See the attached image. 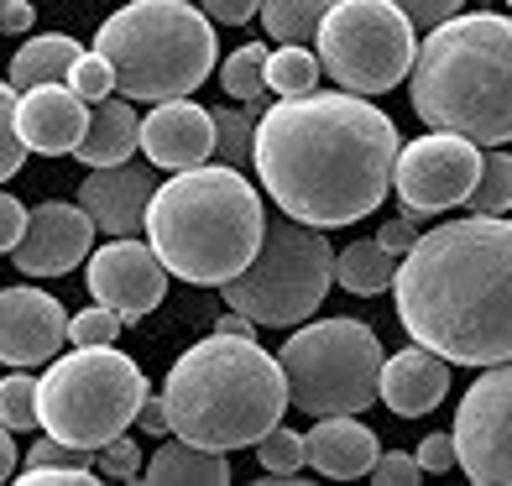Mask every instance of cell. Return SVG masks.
<instances>
[{"mask_svg":"<svg viewBox=\"0 0 512 486\" xmlns=\"http://www.w3.org/2000/svg\"><path fill=\"white\" fill-rule=\"evenodd\" d=\"M403 136L392 115L351 89H309L262 110L251 162L288 220L319 230L366 220L392 189Z\"/></svg>","mask_w":512,"mask_h":486,"instance_id":"obj_1","label":"cell"},{"mask_svg":"<svg viewBox=\"0 0 512 486\" xmlns=\"http://www.w3.org/2000/svg\"><path fill=\"white\" fill-rule=\"evenodd\" d=\"M398 324L450 366H497L512 356V225L471 215L418 230L392 267Z\"/></svg>","mask_w":512,"mask_h":486,"instance_id":"obj_2","label":"cell"},{"mask_svg":"<svg viewBox=\"0 0 512 486\" xmlns=\"http://www.w3.org/2000/svg\"><path fill=\"white\" fill-rule=\"evenodd\" d=\"M413 110L429 131L476 147L512 136V21L497 11H455L413 48Z\"/></svg>","mask_w":512,"mask_h":486,"instance_id":"obj_3","label":"cell"},{"mask_svg":"<svg viewBox=\"0 0 512 486\" xmlns=\"http://www.w3.org/2000/svg\"><path fill=\"white\" fill-rule=\"evenodd\" d=\"M168 434L189 439L199 450H246L288 413V387L256 335H209L189 345L162 387Z\"/></svg>","mask_w":512,"mask_h":486,"instance_id":"obj_4","label":"cell"},{"mask_svg":"<svg viewBox=\"0 0 512 486\" xmlns=\"http://www.w3.org/2000/svg\"><path fill=\"white\" fill-rule=\"evenodd\" d=\"M147 246L173 277L194 288H220L236 277L256 241L267 230L262 194L236 173V168H183L147 199Z\"/></svg>","mask_w":512,"mask_h":486,"instance_id":"obj_5","label":"cell"},{"mask_svg":"<svg viewBox=\"0 0 512 486\" xmlns=\"http://www.w3.org/2000/svg\"><path fill=\"white\" fill-rule=\"evenodd\" d=\"M95 53L110 63L121 100H183L209 79L220 48L215 27L189 0H131L100 21Z\"/></svg>","mask_w":512,"mask_h":486,"instance_id":"obj_6","label":"cell"},{"mask_svg":"<svg viewBox=\"0 0 512 486\" xmlns=\"http://www.w3.org/2000/svg\"><path fill=\"white\" fill-rule=\"evenodd\" d=\"M142 398L147 377L131 356L115 345H74V356H53L37 382V424L68 450L95 455L131 429Z\"/></svg>","mask_w":512,"mask_h":486,"instance_id":"obj_7","label":"cell"},{"mask_svg":"<svg viewBox=\"0 0 512 486\" xmlns=\"http://www.w3.org/2000/svg\"><path fill=\"white\" fill-rule=\"evenodd\" d=\"M335 283V251L330 236L319 225L304 220H277L262 230L251 262L225 277V304L246 314L251 324H267V330H293L309 314H319L324 293Z\"/></svg>","mask_w":512,"mask_h":486,"instance_id":"obj_8","label":"cell"},{"mask_svg":"<svg viewBox=\"0 0 512 486\" xmlns=\"http://www.w3.org/2000/svg\"><path fill=\"white\" fill-rule=\"evenodd\" d=\"M382 340L361 319H314L277 351L288 403L309 419L330 413H366L377 403V372H382Z\"/></svg>","mask_w":512,"mask_h":486,"instance_id":"obj_9","label":"cell"},{"mask_svg":"<svg viewBox=\"0 0 512 486\" xmlns=\"http://www.w3.org/2000/svg\"><path fill=\"white\" fill-rule=\"evenodd\" d=\"M314 58L351 95H387L408 79L413 21L392 0H330L314 27Z\"/></svg>","mask_w":512,"mask_h":486,"instance_id":"obj_10","label":"cell"},{"mask_svg":"<svg viewBox=\"0 0 512 486\" xmlns=\"http://www.w3.org/2000/svg\"><path fill=\"white\" fill-rule=\"evenodd\" d=\"M450 445H455V466L476 486L512 481V372H507V361L486 366L476 387L460 398Z\"/></svg>","mask_w":512,"mask_h":486,"instance_id":"obj_11","label":"cell"},{"mask_svg":"<svg viewBox=\"0 0 512 486\" xmlns=\"http://www.w3.org/2000/svg\"><path fill=\"white\" fill-rule=\"evenodd\" d=\"M481 168V147L455 131H429L418 142L398 147L392 157V189H398L408 215H445L465 204Z\"/></svg>","mask_w":512,"mask_h":486,"instance_id":"obj_12","label":"cell"},{"mask_svg":"<svg viewBox=\"0 0 512 486\" xmlns=\"http://www.w3.org/2000/svg\"><path fill=\"white\" fill-rule=\"evenodd\" d=\"M84 283H89V293H95V304L121 314V324H136L162 304V293H168V267L157 262V251L147 241L115 236L110 246L89 251Z\"/></svg>","mask_w":512,"mask_h":486,"instance_id":"obj_13","label":"cell"},{"mask_svg":"<svg viewBox=\"0 0 512 486\" xmlns=\"http://www.w3.org/2000/svg\"><path fill=\"white\" fill-rule=\"evenodd\" d=\"M89 251H95V225H89V215L68 199H48L27 215L11 257H16V272H27V277H63Z\"/></svg>","mask_w":512,"mask_h":486,"instance_id":"obj_14","label":"cell"},{"mask_svg":"<svg viewBox=\"0 0 512 486\" xmlns=\"http://www.w3.org/2000/svg\"><path fill=\"white\" fill-rule=\"evenodd\" d=\"M63 304L42 288H0V361L6 366H48L63 351Z\"/></svg>","mask_w":512,"mask_h":486,"instance_id":"obj_15","label":"cell"},{"mask_svg":"<svg viewBox=\"0 0 512 486\" xmlns=\"http://www.w3.org/2000/svg\"><path fill=\"white\" fill-rule=\"evenodd\" d=\"M136 147L168 173L199 168V162L215 157V121H209V110L194 105L189 95L183 100H157L147 121H136Z\"/></svg>","mask_w":512,"mask_h":486,"instance_id":"obj_16","label":"cell"},{"mask_svg":"<svg viewBox=\"0 0 512 486\" xmlns=\"http://www.w3.org/2000/svg\"><path fill=\"white\" fill-rule=\"evenodd\" d=\"M89 105L68 84H32L16 95V136L37 157H63L79 147Z\"/></svg>","mask_w":512,"mask_h":486,"instance_id":"obj_17","label":"cell"},{"mask_svg":"<svg viewBox=\"0 0 512 486\" xmlns=\"http://www.w3.org/2000/svg\"><path fill=\"white\" fill-rule=\"evenodd\" d=\"M157 189V178L136 162H110V168H95L79 183V210L89 215L95 230H110V236H136L147 220V199Z\"/></svg>","mask_w":512,"mask_h":486,"instance_id":"obj_18","label":"cell"},{"mask_svg":"<svg viewBox=\"0 0 512 486\" xmlns=\"http://www.w3.org/2000/svg\"><path fill=\"white\" fill-rule=\"evenodd\" d=\"M450 392V361H439L424 345H408L398 356H382L377 372V398L398 413V419H424Z\"/></svg>","mask_w":512,"mask_h":486,"instance_id":"obj_19","label":"cell"},{"mask_svg":"<svg viewBox=\"0 0 512 486\" xmlns=\"http://www.w3.org/2000/svg\"><path fill=\"white\" fill-rule=\"evenodd\" d=\"M377 429L356 424V413H330V419H319L309 434H304V466H314L319 476L330 481H356L371 471V460H377Z\"/></svg>","mask_w":512,"mask_h":486,"instance_id":"obj_20","label":"cell"},{"mask_svg":"<svg viewBox=\"0 0 512 486\" xmlns=\"http://www.w3.org/2000/svg\"><path fill=\"white\" fill-rule=\"evenodd\" d=\"M131 147H136V110L126 100H115V95L95 100L74 152L89 162V168H110V162H126Z\"/></svg>","mask_w":512,"mask_h":486,"instance_id":"obj_21","label":"cell"},{"mask_svg":"<svg viewBox=\"0 0 512 486\" xmlns=\"http://www.w3.org/2000/svg\"><path fill=\"white\" fill-rule=\"evenodd\" d=\"M142 476L147 481H204V486H220V481H230V460L220 455V450H199V445H189V439H168V445H157V455L142 466Z\"/></svg>","mask_w":512,"mask_h":486,"instance_id":"obj_22","label":"cell"},{"mask_svg":"<svg viewBox=\"0 0 512 486\" xmlns=\"http://www.w3.org/2000/svg\"><path fill=\"white\" fill-rule=\"evenodd\" d=\"M79 58V42L74 37H63V32H42V37H32L27 48H21L16 58H11V89L21 95V89H32V84H63V74H68V63Z\"/></svg>","mask_w":512,"mask_h":486,"instance_id":"obj_23","label":"cell"},{"mask_svg":"<svg viewBox=\"0 0 512 486\" xmlns=\"http://www.w3.org/2000/svg\"><path fill=\"white\" fill-rule=\"evenodd\" d=\"M392 267H398V257L382 246V241H351L335 251V283L345 293L356 298H377L392 288Z\"/></svg>","mask_w":512,"mask_h":486,"instance_id":"obj_24","label":"cell"},{"mask_svg":"<svg viewBox=\"0 0 512 486\" xmlns=\"http://www.w3.org/2000/svg\"><path fill=\"white\" fill-rule=\"evenodd\" d=\"M324 11H330V0H262V6H256V16H262V27L272 32L277 48H283V42L309 48Z\"/></svg>","mask_w":512,"mask_h":486,"instance_id":"obj_25","label":"cell"},{"mask_svg":"<svg viewBox=\"0 0 512 486\" xmlns=\"http://www.w3.org/2000/svg\"><path fill=\"white\" fill-rule=\"evenodd\" d=\"M220 84H225V95L241 100L246 110H262V100H267V48L262 42H246V48L230 53L225 68H220Z\"/></svg>","mask_w":512,"mask_h":486,"instance_id":"obj_26","label":"cell"},{"mask_svg":"<svg viewBox=\"0 0 512 486\" xmlns=\"http://www.w3.org/2000/svg\"><path fill=\"white\" fill-rule=\"evenodd\" d=\"M465 204H471V215H507V204H512V162H507L502 147L481 152V168H476V183H471V194H465Z\"/></svg>","mask_w":512,"mask_h":486,"instance_id":"obj_27","label":"cell"},{"mask_svg":"<svg viewBox=\"0 0 512 486\" xmlns=\"http://www.w3.org/2000/svg\"><path fill=\"white\" fill-rule=\"evenodd\" d=\"M267 89L277 100H293V95H309L319 89V58L309 48H293L283 42L277 53H267Z\"/></svg>","mask_w":512,"mask_h":486,"instance_id":"obj_28","label":"cell"},{"mask_svg":"<svg viewBox=\"0 0 512 486\" xmlns=\"http://www.w3.org/2000/svg\"><path fill=\"white\" fill-rule=\"evenodd\" d=\"M256 466H262V486L298 481V471H304V434L272 424L262 439H256Z\"/></svg>","mask_w":512,"mask_h":486,"instance_id":"obj_29","label":"cell"},{"mask_svg":"<svg viewBox=\"0 0 512 486\" xmlns=\"http://www.w3.org/2000/svg\"><path fill=\"white\" fill-rule=\"evenodd\" d=\"M209 121H215V152L225 157V168H246L251 162V131H256V110H209Z\"/></svg>","mask_w":512,"mask_h":486,"instance_id":"obj_30","label":"cell"},{"mask_svg":"<svg viewBox=\"0 0 512 486\" xmlns=\"http://www.w3.org/2000/svg\"><path fill=\"white\" fill-rule=\"evenodd\" d=\"M0 424H6L11 434H27L37 429V382L32 377H6L0 382Z\"/></svg>","mask_w":512,"mask_h":486,"instance_id":"obj_31","label":"cell"},{"mask_svg":"<svg viewBox=\"0 0 512 486\" xmlns=\"http://www.w3.org/2000/svg\"><path fill=\"white\" fill-rule=\"evenodd\" d=\"M63 84L74 89V95L84 100V105H95V100H105V95H115V79H110V63L100 58V53H79L74 63H68V74H63Z\"/></svg>","mask_w":512,"mask_h":486,"instance_id":"obj_32","label":"cell"},{"mask_svg":"<svg viewBox=\"0 0 512 486\" xmlns=\"http://www.w3.org/2000/svg\"><path fill=\"white\" fill-rule=\"evenodd\" d=\"M21 162H27V147H21V136H16V89L0 79V183L16 178Z\"/></svg>","mask_w":512,"mask_h":486,"instance_id":"obj_33","label":"cell"},{"mask_svg":"<svg viewBox=\"0 0 512 486\" xmlns=\"http://www.w3.org/2000/svg\"><path fill=\"white\" fill-rule=\"evenodd\" d=\"M115 335H121V314H110L105 304L84 309L63 324V340H74V345H115Z\"/></svg>","mask_w":512,"mask_h":486,"instance_id":"obj_34","label":"cell"},{"mask_svg":"<svg viewBox=\"0 0 512 486\" xmlns=\"http://www.w3.org/2000/svg\"><path fill=\"white\" fill-rule=\"evenodd\" d=\"M95 455H100V466H95L100 476H115V481H136V476H142V450H136L126 434H115L110 445L95 450Z\"/></svg>","mask_w":512,"mask_h":486,"instance_id":"obj_35","label":"cell"},{"mask_svg":"<svg viewBox=\"0 0 512 486\" xmlns=\"http://www.w3.org/2000/svg\"><path fill=\"white\" fill-rule=\"evenodd\" d=\"M27 466H58V471H95L89 466V455L84 450H68L63 439H37V445L27 450Z\"/></svg>","mask_w":512,"mask_h":486,"instance_id":"obj_36","label":"cell"},{"mask_svg":"<svg viewBox=\"0 0 512 486\" xmlns=\"http://www.w3.org/2000/svg\"><path fill=\"white\" fill-rule=\"evenodd\" d=\"M371 481H382V486H413L418 476H424V471H418V460L408 455V450H377V460H371V471H366Z\"/></svg>","mask_w":512,"mask_h":486,"instance_id":"obj_37","label":"cell"},{"mask_svg":"<svg viewBox=\"0 0 512 486\" xmlns=\"http://www.w3.org/2000/svg\"><path fill=\"white\" fill-rule=\"evenodd\" d=\"M418 471L424 476H439V471H455V445H450V434H429L424 445H418Z\"/></svg>","mask_w":512,"mask_h":486,"instance_id":"obj_38","label":"cell"},{"mask_svg":"<svg viewBox=\"0 0 512 486\" xmlns=\"http://www.w3.org/2000/svg\"><path fill=\"white\" fill-rule=\"evenodd\" d=\"M392 6H398L413 27H434V21H445V16H455L465 0H392Z\"/></svg>","mask_w":512,"mask_h":486,"instance_id":"obj_39","label":"cell"},{"mask_svg":"<svg viewBox=\"0 0 512 486\" xmlns=\"http://www.w3.org/2000/svg\"><path fill=\"white\" fill-rule=\"evenodd\" d=\"M100 471H58V466H27L21 486H95Z\"/></svg>","mask_w":512,"mask_h":486,"instance_id":"obj_40","label":"cell"},{"mask_svg":"<svg viewBox=\"0 0 512 486\" xmlns=\"http://www.w3.org/2000/svg\"><path fill=\"white\" fill-rule=\"evenodd\" d=\"M256 6H262V0H204V16L209 21H220V27H246V21L256 16Z\"/></svg>","mask_w":512,"mask_h":486,"instance_id":"obj_41","label":"cell"},{"mask_svg":"<svg viewBox=\"0 0 512 486\" xmlns=\"http://www.w3.org/2000/svg\"><path fill=\"white\" fill-rule=\"evenodd\" d=\"M418 220H429V215H403V220H387V225L377 230V241L392 251V257H403V251L413 246V236H418Z\"/></svg>","mask_w":512,"mask_h":486,"instance_id":"obj_42","label":"cell"},{"mask_svg":"<svg viewBox=\"0 0 512 486\" xmlns=\"http://www.w3.org/2000/svg\"><path fill=\"white\" fill-rule=\"evenodd\" d=\"M21 225H27V210H21L16 194H0V251H11L21 241Z\"/></svg>","mask_w":512,"mask_h":486,"instance_id":"obj_43","label":"cell"},{"mask_svg":"<svg viewBox=\"0 0 512 486\" xmlns=\"http://www.w3.org/2000/svg\"><path fill=\"white\" fill-rule=\"evenodd\" d=\"M131 424H142V434H152V439L168 434V408H162V398H152V387H147V398L136 403V419Z\"/></svg>","mask_w":512,"mask_h":486,"instance_id":"obj_44","label":"cell"},{"mask_svg":"<svg viewBox=\"0 0 512 486\" xmlns=\"http://www.w3.org/2000/svg\"><path fill=\"white\" fill-rule=\"evenodd\" d=\"M32 21H37V11L27 6V0H11V6H6V16H0V32L21 37V32H32Z\"/></svg>","mask_w":512,"mask_h":486,"instance_id":"obj_45","label":"cell"},{"mask_svg":"<svg viewBox=\"0 0 512 486\" xmlns=\"http://www.w3.org/2000/svg\"><path fill=\"white\" fill-rule=\"evenodd\" d=\"M11 471H16V439H11L6 424H0V481H11Z\"/></svg>","mask_w":512,"mask_h":486,"instance_id":"obj_46","label":"cell"},{"mask_svg":"<svg viewBox=\"0 0 512 486\" xmlns=\"http://www.w3.org/2000/svg\"><path fill=\"white\" fill-rule=\"evenodd\" d=\"M215 330H220V335H256V324H251L246 314H236V309H230V314H220V324H215Z\"/></svg>","mask_w":512,"mask_h":486,"instance_id":"obj_47","label":"cell"},{"mask_svg":"<svg viewBox=\"0 0 512 486\" xmlns=\"http://www.w3.org/2000/svg\"><path fill=\"white\" fill-rule=\"evenodd\" d=\"M6 6H11V0H0V16H6Z\"/></svg>","mask_w":512,"mask_h":486,"instance_id":"obj_48","label":"cell"}]
</instances>
